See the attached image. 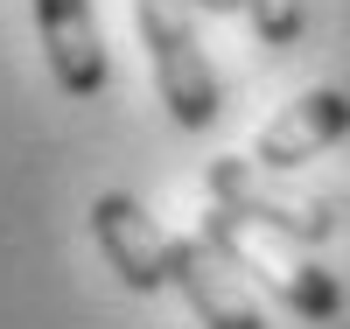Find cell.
I'll return each mask as SVG.
<instances>
[{"mask_svg": "<svg viewBox=\"0 0 350 329\" xmlns=\"http://www.w3.org/2000/svg\"><path fill=\"white\" fill-rule=\"evenodd\" d=\"M196 238L231 266V274H252L280 308H295L301 322H336L343 315V280L329 274V266H315V252L295 246V238H280V231L252 224L239 211H217V203H211V218H203Z\"/></svg>", "mask_w": 350, "mask_h": 329, "instance_id": "obj_1", "label": "cell"}, {"mask_svg": "<svg viewBox=\"0 0 350 329\" xmlns=\"http://www.w3.org/2000/svg\"><path fill=\"white\" fill-rule=\"evenodd\" d=\"M133 28H140V42H148V70H154V92L168 105L175 127H217V112H224V92H217V70H211V56H203L196 42V21L183 0H133Z\"/></svg>", "mask_w": 350, "mask_h": 329, "instance_id": "obj_2", "label": "cell"}, {"mask_svg": "<svg viewBox=\"0 0 350 329\" xmlns=\"http://www.w3.org/2000/svg\"><path fill=\"white\" fill-rule=\"evenodd\" d=\"M203 189H211V203H217V211H239V218L267 224V231H280V238H295V246H308V252L336 238V218H329V203L273 189V175L259 168V161L217 155L211 168H203Z\"/></svg>", "mask_w": 350, "mask_h": 329, "instance_id": "obj_3", "label": "cell"}, {"mask_svg": "<svg viewBox=\"0 0 350 329\" xmlns=\"http://www.w3.org/2000/svg\"><path fill=\"white\" fill-rule=\"evenodd\" d=\"M92 238H98L105 266H112L133 294H161V287H168V246H175V238L140 211V196L105 189V196L92 203Z\"/></svg>", "mask_w": 350, "mask_h": 329, "instance_id": "obj_4", "label": "cell"}, {"mask_svg": "<svg viewBox=\"0 0 350 329\" xmlns=\"http://www.w3.org/2000/svg\"><path fill=\"white\" fill-rule=\"evenodd\" d=\"M168 287L189 302V315L203 329H267V315L252 308V294L239 287V274H231L203 238H175L168 246Z\"/></svg>", "mask_w": 350, "mask_h": 329, "instance_id": "obj_5", "label": "cell"}, {"mask_svg": "<svg viewBox=\"0 0 350 329\" xmlns=\"http://www.w3.org/2000/svg\"><path fill=\"white\" fill-rule=\"evenodd\" d=\"M36 28H42L56 92H64V98H98L112 64H105V42H98L92 0H36Z\"/></svg>", "mask_w": 350, "mask_h": 329, "instance_id": "obj_6", "label": "cell"}, {"mask_svg": "<svg viewBox=\"0 0 350 329\" xmlns=\"http://www.w3.org/2000/svg\"><path fill=\"white\" fill-rule=\"evenodd\" d=\"M350 133V98L343 92H301L287 112H273L267 127H259V140H252V161L267 168V175H280V168H301V161H315L329 140H343Z\"/></svg>", "mask_w": 350, "mask_h": 329, "instance_id": "obj_7", "label": "cell"}, {"mask_svg": "<svg viewBox=\"0 0 350 329\" xmlns=\"http://www.w3.org/2000/svg\"><path fill=\"white\" fill-rule=\"evenodd\" d=\"M252 8V28L267 49H295L301 42V0H245Z\"/></svg>", "mask_w": 350, "mask_h": 329, "instance_id": "obj_8", "label": "cell"}, {"mask_svg": "<svg viewBox=\"0 0 350 329\" xmlns=\"http://www.w3.org/2000/svg\"><path fill=\"white\" fill-rule=\"evenodd\" d=\"M189 8H203V14H239L245 0H189Z\"/></svg>", "mask_w": 350, "mask_h": 329, "instance_id": "obj_9", "label": "cell"}]
</instances>
